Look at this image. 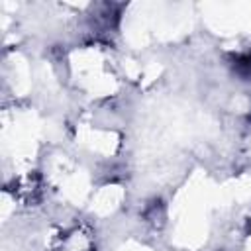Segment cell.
Segmentation results:
<instances>
[{
  "instance_id": "obj_1",
  "label": "cell",
  "mask_w": 251,
  "mask_h": 251,
  "mask_svg": "<svg viewBox=\"0 0 251 251\" xmlns=\"http://www.w3.org/2000/svg\"><path fill=\"white\" fill-rule=\"evenodd\" d=\"M233 69H235L237 75L249 78V76H251V53H245V55L235 57V61H233Z\"/></svg>"
}]
</instances>
